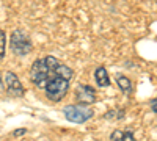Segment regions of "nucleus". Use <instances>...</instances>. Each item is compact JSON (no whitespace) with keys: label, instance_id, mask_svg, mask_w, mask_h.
I'll return each mask as SVG.
<instances>
[{"label":"nucleus","instance_id":"12","mask_svg":"<svg viewBox=\"0 0 157 141\" xmlns=\"http://www.w3.org/2000/svg\"><path fill=\"white\" fill-rule=\"evenodd\" d=\"M25 133H27V129H16V130H13V136L14 138H21V136H24Z\"/></svg>","mask_w":157,"mask_h":141},{"label":"nucleus","instance_id":"4","mask_svg":"<svg viewBox=\"0 0 157 141\" xmlns=\"http://www.w3.org/2000/svg\"><path fill=\"white\" fill-rule=\"evenodd\" d=\"M63 114L69 122H74V124H83L86 121H90L91 118L94 116V111L88 108V107H83V105H77V104H71V105H66L63 108Z\"/></svg>","mask_w":157,"mask_h":141},{"label":"nucleus","instance_id":"1","mask_svg":"<svg viewBox=\"0 0 157 141\" xmlns=\"http://www.w3.org/2000/svg\"><path fill=\"white\" fill-rule=\"evenodd\" d=\"M72 75H74V71L69 66L63 65L58 58L52 55L35 60L30 68V82L38 89H44L47 82L52 80L54 77H61L64 80H71Z\"/></svg>","mask_w":157,"mask_h":141},{"label":"nucleus","instance_id":"9","mask_svg":"<svg viewBox=\"0 0 157 141\" xmlns=\"http://www.w3.org/2000/svg\"><path fill=\"white\" fill-rule=\"evenodd\" d=\"M5 54H6V33L5 30L0 28V60L5 58Z\"/></svg>","mask_w":157,"mask_h":141},{"label":"nucleus","instance_id":"3","mask_svg":"<svg viewBox=\"0 0 157 141\" xmlns=\"http://www.w3.org/2000/svg\"><path fill=\"white\" fill-rule=\"evenodd\" d=\"M69 91V80H64L61 77H54L44 86L46 97L52 102H60Z\"/></svg>","mask_w":157,"mask_h":141},{"label":"nucleus","instance_id":"8","mask_svg":"<svg viewBox=\"0 0 157 141\" xmlns=\"http://www.w3.org/2000/svg\"><path fill=\"white\" fill-rule=\"evenodd\" d=\"M115 82H116V85L120 86V89H121L124 94H130V93L134 91L132 82H130V79H129V77H126L124 74L118 72V74L115 75Z\"/></svg>","mask_w":157,"mask_h":141},{"label":"nucleus","instance_id":"14","mask_svg":"<svg viewBox=\"0 0 157 141\" xmlns=\"http://www.w3.org/2000/svg\"><path fill=\"white\" fill-rule=\"evenodd\" d=\"M5 89V86H3V80H2V75H0V93H2Z\"/></svg>","mask_w":157,"mask_h":141},{"label":"nucleus","instance_id":"2","mask_svg":"<svg viewBox=\"0 0 157 141\" xmlns=\"http://www.w3.org/2000/svg\"><path fill=\"white\" fill-rule=\"evenodd\" d=\"M10 49L16 57H27L33 50V43L32 38L29 36L27 32H24L22 28L13 30L10 35Z\"/></svg>","mask_w":157,"mask_h":141},{"label":"nucleus","instance_id":"10","mask_svg":"<svg viewBox=\"0 0 157 141\" xmlns=\"http://www.w3.org/2000/svg\"><path fill=\"white\" fill-rule=\"evenodd\" d=\"M121 141H137L135 136H134V132L132 130H123V136H121Z\"/></svg>","mask_w":157,"mask_h":141},{"label":"nucleus","instance_id":"13","mask_svg":"<svg viewBox=\"0 0 157 141\" xmlns=\"http://www.w3.org/2000/svg\"><path fill=\"white\" fill-rule=\"evenodd\" d=\"M151 110H152V113H157V99L155 97L151 100Z\"/></svg>","mask_w":157,"mask_h":141},{"label":"nucleus","instance_id":"11","mask_svg":"<svg viewBox=\"0 0 157 141\" xmlns=\"http://www.w3.org/2000/svg\"><path fill=\"white\" fill-rule=\"evenodd\" d=\"M123 136V130H113L110 135V141H121Z\"/></svg>","mask_w":157,"mask_h":141},{"label":"nucleus","instance_id":"5","mask_svg":"<svg viewBox=\"0 0 157 141\" xmlns=\"http://www.w3.org/2000/svg\"><path fill=\"white\" fill-rule=\"evenodd\" d=\"M75 100H77V105H83L88 107L91 104H94L98 100L96 97V91L90 85L85 83H78L75 88Z\"/></svg>","mask_w":157,"mask_h":141},{"label":"nucleus","instance_id":"6","mask_svg":"<svg viewBox=\"0 0 157 141\" xmlns=\"http://www.w3.org/2000/svg\"><path fill=\"white\" fill-rule=\"evenodd\" d=\"M5 89L8 96L11 97H22L24 96V86L19 80V77L14 72H5Z\"/></svg>","mask_w":157,"mask_h":141},{"label":"nucleus","instance_id":"7","mask_svg":"<svg viewBox=\"0 0 157 141\" xmlns=\"http://www.w3.org/2000/svg\"><path fill=\"white\" fill-rule=\"evenodd\" d=\"M94 80H96V85L101 86V88H107L110 86V77H109V72L104 66H98L96 71H94Z\"/></svg>","mask_w":157,"mask_h":141}]
</instances>
